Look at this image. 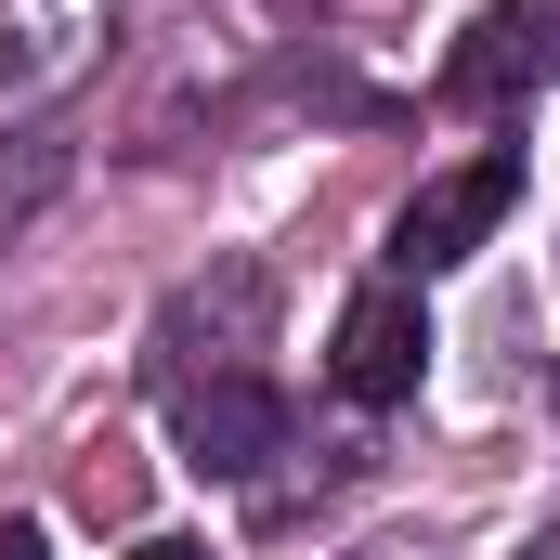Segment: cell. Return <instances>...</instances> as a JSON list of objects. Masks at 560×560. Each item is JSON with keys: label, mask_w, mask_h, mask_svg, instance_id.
Segmentation results:
<instances>
[{"label": "cell", "mask_w": 560, "mask_h": 560, "mask_svg": "<svg viewBox=\"0 0 560 560\" xmlns=\"http://www.w3.org/2000/svg\"><path fill=\"white\" fill-rule=\"evenodd\" d=\"M509 209H522V143H482V156L430 170L418 196H405V222H392V261H405V275H443V261H469V248H482Z\"/></svg>", "instance_id": "2"}, {"label": "cell", "mask_w": 560, "mask_h": 560, "mask_svg": "<svg viewBox=\"0 0 560 560\" xmlns=\"http://www.w3.org/2000/svg\"><path fill=\"white\" fill-rule=\"evenodd\" d=\"M0 560H39V522H0Z\"/></svg>", "instance_id": "6"}, {"label": "cell", "mask_w": 560, "mask_h": 560, "mask_svg": "<svg viewBox=\"0 0 560 560\" xmlns=\"http://www.w3.org/2000/svg\"><path fill=\"white\" fill-rule=\"evenodd\" d=\"M131 560H209V548H183V535H143V548Z\"/></svg>", "instance_id": "7"}, {"label": "cell", "mask_w": 560, "mask_h": 560, "mask_svg": "<svg viewBox=\"0 0 560 560\" xmlns=\"http://www.w3.org/2000/svg\"><path fill=\"white\" fill-rule=\"evenodd\" d=\"M326 378H339L352 405H405V392L430 378V313H418V287H365V300L339 313Z\"/></svg>", "instance_id": "4"}, {"label": "cell", "mask_w": 560, "mask_h": 560, "mask_svg": "<svg viewBox=\"0 0 560 560\" xmlns=\"http://www.w3.org/2000/svg\"><path fill=\"white\" fill-rule=\"evenodd\" d=\"M170 430H183V456L196 469H222V482H248V469H275L287 456V405L261 365H222V378H183L170 392Z\"/></svg>", "instance_id": "3"}, {"label": "cell", "mask_w": 560, "mask_h": 560, "mask_svg": "<svg viewBox=\"0 0 560 560\" xmlns=\"http://www.w3.org/2000/svg\"><path fill=\"white\" fill-rule=\"evenodd\" d=\"M548 0H495L469 39H456V66H443V105H522V92H548Z\"/></svg>", "instance_id": "5"}, {"label": "cell", "mask_w": 560, "mask_h": 560, "mask_svg": "<svg viewBox=\"0 0 560 560\" xmlns=\"http://www.w3.org/2000/svg\"><path fill=\"white\" fill-rule=\"evenodd\" d=\"M118 39V0H0V131L39 118L52 92H79Z\"/></svg>", "instance_id": "1"}, {"label": "cell", "mask_w": 560, "mask_h": 560, "mask_svg": "<svg viewBox=\"0 0 560 560\" xmlns=\"http://www.w3.org/2000/svg\"><path fill=\"white\" fill-rule=\"evenodd\" d=\"M548 66H560V0H548Z\"/></svg>", "instance_id": "8"}]
</instances>
